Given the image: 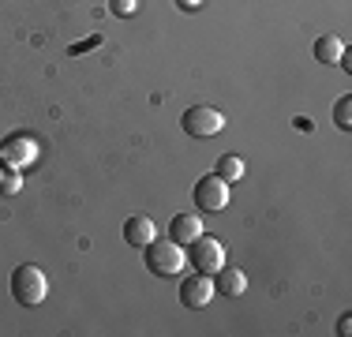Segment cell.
Wrapping results in <instances>:
<instances>
[{"instance_id": "1", "label": "cell", "mask_w": 352, "mask_h": 337, "mask_svg": "<svg viewBox=\"0 0 352 337\" xmlns=\"http://www.w3.org/2000/svg\"><path fill=\"white\" fill-rule=\"evenodd\" d=\"M49 292V281L45 274H41V266L34 263H23L12 270V300L23 303V307H38L41 300H45Z\"/></svg>"}, {"instance_id": "2", "label": "cell", "mask_w": 352, "mask_h": 337, "mask_svg": "<svg viewBox=\"0 0 352 337\" xmlns=\"http://www.w3.org/2000/svg\"><path fill=\"white\" fill-rule=\"evenodd\" d=\"M142 251H146V270L157 277H180L184 263H188V255H184V248L176 240H157L154 236Z\"/></svg>"}, {"instance_id": "3", "label": "cell", "mask_w": 352, "mask_h": 337, "mask_svg": "<svg viewBox=\"0 0 352 337\" xmlns=\"http://www.w3.org/2000/svg\"><path fill=\"white\" fill-rule=\"evenodd\" d=\"M180 128L188 131L191 139H210V135H217L225 128V116L217 113L214 105H191V109H184Z\"/></svg>"}, {"instance_id": "4", "label": "cell", "mask_w": 352, "mask_h": 337, "mask_svg": "<svg viewBox=\"0 0 352 337\" xmlns=\"http://www.w3.org/2000/svg\"><path fill=\"white\" fill-rule=\"evenodd\" d=\"M184 255H188V263L195 266L199 274H217V270L225 266V248H221V240H214V236H195Z\"/></svg>"}, {"instance_id": "5", "label": "cell", "mask_w": 352, "mask_h": 337, "mask_svg": "<svg viewBox=\"0 0 352 337\" xmlns=\"http://www.w3.org/2000/svg\"><path fill=\"white\" fill-rule=\"evenodd\" d=\"M191 199H195V210H203V214H221V210L229 206V184L217 173H206L203 180L195 184Z\"/></svg>"}, {"instance_id": "6", "label": "cell", "mask_w": 352, "mask_h": 337, "mask_svg": "<svg viewBox=\"0 0 352 337\" xmlns=\"http://www.w3.org/2000/svg\"><path fill=\"white\" fill-rule=\"evenodd\" d=\"M34 157H38V142L30 139L27 131H15V135H8V139L0 142V162H4V165H12V168L30 165Z\"/></svg>"}, {"instance_id": "7", "label": "cell", "mask_w": 352, "mask_h": 337, "mask_svg": "<svg viewBox=\"0 0 352 337\" xmlns=\"http://www.w3.org/2000/svg\"><path fill=\"white\" fill-rule=\"evenodd\" d=\"M210 300H214L210 274H191V277H184V281H180V303H184V307L199 311V307H206Z\"/></svg>"}, {"instance_id": "8", "label": "cell", "mask_w": 352, "mask_h": 337, "mask_svg": "<svg viewBox=\"0 0 352 337\" xmlns=\"http://www.w3.org/2000/svg\"><path fill=\"white\" fill-rule=\"evenodd\" d=\"M195 236H203V217L199 214H176L169 221V240H176L180 248H188Z\"/></svg>"}, {"instance_id": "9", "label": "cell", "mask_w": 352, "mask_h": 337, "mask_svg": "<svg viewBox=\"0 0 352 337\" xmlns=\"http://www.w3.org/2000/svg\"><path fill=\"white\" fill-rule=\"evenodd\" d=\"M154 236H157V225L150 221V217H128V221H124V240H128L131 248H146Z\"/></svg>"}, {"instance_id": "10", "label": "cell", "mask_w": 352, "mask_h": 337, "mask_svg": "<svg viewBox=\"0 0 352 337\" xmlns=\"http://www.w3.org/2000/svg\"><path fill=\"white\" fill-rule=\"evenodd\" d=\"M248 289V277H244V270H217L214 274V292H221V296H229V300H236L240 292Z\"/></svg>"}, {"instance_id": "11", "label": "cell", "mask_w": 352, "mask_h": 337, "mask_svg": "<svg viewBox=\"0 0 352 337\" xmlns=\"http://www.w3.org/2000/svg\"><path fill=\"white\" fill-rule=\"evenodd\" d=\"M341 53H345L341 38H333V34H322V38H315V61H318V64H338Z\"/></svg>"}, {"instance_id": "12", "label": "cell", "mask_w": 352, "mask_h": 337, "mask_svg": "<svg viewBox=\"0 0 352 337\" xmlns=\"http://www.w3.org/2000/svg\"><path fill=\"white\" fill-rule=\"evenodd\" d=\"M214 173L221 176L225 184H236L240 176H244V162H240L236 154H221V157H217V168H214Z\"/></svg>"}, {"instance_id": "13", "label": "cell", "mask_w": 352, "mask_h": 337, "mask_svg": "<svg viewBox=\"0 0 352 337\" xmlns=\"http://www.w3.org/2000/svg\"><path fill=\"white\" fill-rule=\"evenodd\" d=\"M19 188H23V176H19V168L4 165V168H0V195H15Z\"/></svg>"}, {"instance_id": "14", "label": "cell", "mask_w": 352, "mask_h": 337, "mask_svg": "<svg viewBox=\"0 0 352 337\" xmlns=\"http://www.w3.org/2000/svg\"><path fill=\"white\" fill-rule=\"evenodd\" d=\"M333 124H338L341 131H349V128H352V98H349V94L341 98L338 105H333Z\"/></svg>"}, {"instance_id": "15", "label": "cell", "mask_w": 352, "mask_h": 337, "mask_svg": "<svg viewBox=\"0 0 352 337\" xmlns=\"http://www.w3.org/2000/svg\"><path fill=\"white\" fill-rule=\"evenodd\" d=\"M109 12L113 15H131L135 12V0H109Z\"/></svg>"}, {"instance_id": "16", "label": "cell", "mask_w": 352, "mask_h": 337, "mask_svg": "<svg viewBox=\"0 0 352 337\" xmlns=\"http://www.w3.org/2000/svg\"><path fill=\"white\" fill-rule=\"evenodd\" d=\"M338 334H341V337H349V334H352V318H349V315H341V323H338Z\"/></svg>"}, {"instance_id": "17", "label": "cell", "mask_w": 352, "mask_h": 337, "mask_svg": "<svg viewBox=\"0 0 352 337\" xmlns=\"http://www.w3.org/2000/svg\"><path fill=\"white\" fill-rule=\"evenodd\" d=\"M176 4H180L184 12H199V8H203V0H176Z\"/></svg>"}]
</instances>
